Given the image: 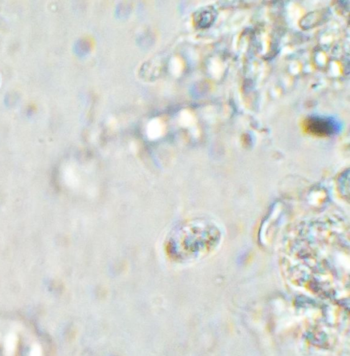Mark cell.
I'll return each instance as SVG.
<instances>
[{"label": "cell", "instance_id": "6da1fadb", "mask_svg": "<svg viewBox=\"0 0 350 356\" xmlns=\"http://www.w3.org/2000/svg\"><path fill=\"white\" fill-rule=\"evenodd\" d=\"M304 130L317 137H331L341 131V124L331 117L309 116L303 122Z\"/></svg>", "mask_w": 350, "mask_h": 356}]
</instances>
